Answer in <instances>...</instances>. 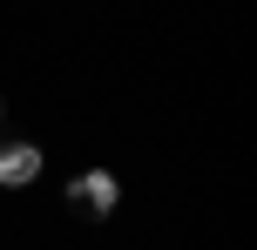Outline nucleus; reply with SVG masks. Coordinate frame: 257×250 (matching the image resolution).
Segmentation results:
<instances>
[{"mask_svg": "<svg viewBox=\"0 0 257 250\" xmlns=\"http://www.w3.org/2000/svg\"><path fill=\"white\" fill-rule=\"evenodd\" d=\"M68 203H75V210H88V216H115L122 176H115V169H81V176H68Z\"/></svg>", "mask_w": 257, "mask_h": 250, "instance_id": "obj_1", "label": "nucleus"}, {"mask_svg": "<svg viewBox=\"0 0 257 250\" xmlns=\"http://www.w3.org/2000/svg\"><path fill=\"white\" fill-rule=\"evenodd\" d=\"M41 169H48V149L41 142H0V189L41 183Z\"/></svg>", "mask_w": 257, "mask_h": 250, "instance_id": "obj_2", "label": "nucleus"}, {"mask_svg": "<svg viewBox=\"0 0 257 250\" xmlns=\"http://www.w3.org/2000/svg\"><path fill=\"white\" fill-rule=\"evenodd\" d=\"M0 115H7V95H0Z\"/></svg>", "mask_w": 257, "mask_h": 250, "instance_id": "obj_3", "label": "nucleus"}]
</instances>
